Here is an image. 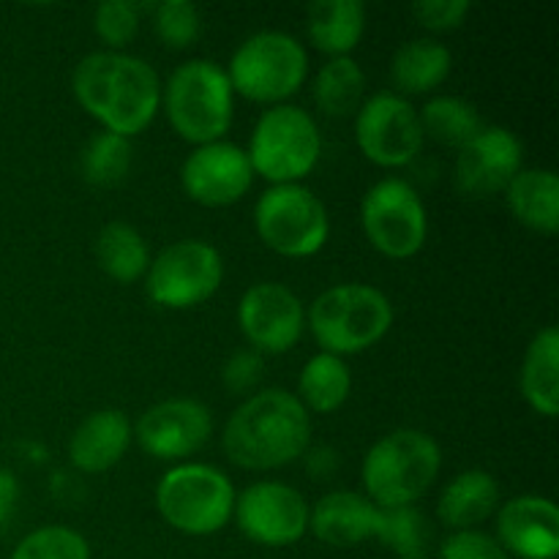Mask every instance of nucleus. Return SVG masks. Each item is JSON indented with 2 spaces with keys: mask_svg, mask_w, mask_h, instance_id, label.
<instances>
[{
  "mask_svg": "<svg viewBox=\"0 0 559 559\" xmlns=\"http://www.w3.org/2000/svg\"><path fill=\"white\" fill-rule=\"evenodd\" d=\"M162 80L147 60L129 52H91L76 63L71 91L76 104L104 131L131 136L142 134L162 109Z\"/></svg>",
  "mask_w": 559,
  "mask_h": 559,
  "instance_id": "1",
  "label": "nucleus"
},
{
  "mask_svg": "<svg viewBox=\"0 0 559 559\" xmlns=\"http://www.w3.org/2000/svg\"><path fill=\"white\" fill-rule=\"evenodd\" d=\"M311 445V415L295 393L265 388L238 404L222 431L224 456L240 469L267 473L298 462Z\"/></svg>",
  "mask_w": 559,
  "mask_h": 559,
  "instance_id": "2",
  "label": "nucleus"
},
{
  "mask_svg": "<svg viewBox=\"0 0 559 559\" xmlns=\"http://www.w3.org/2000/svg\"><path fill=\"white\" fill-rule=\"evenodd\" d=\"M442 451L420 429H396L380 437L360 464L364 495L377 508H415L440 478Z\"/></svg>",
  "mask_w": 559,
  "mask_h": 559,
  "instance_id": "3",
  "label": "nucleus"
},
{
  "mask_svg": "<svg viewBox=\"0 0 559 559\" xmlns=\"http://www.w3.org/2000/svg\"><path fill=\"white\" fill-rule=\"evenodd\" d=\"M306 328L322 353L347 358L380 344L393 328V304L371 284H336L311 300Z\"/></svg>",
  "mask_w": 559,
  "mask_h": 559,
  "instance_id": "4",
  "label": "nucleus"
},
{
  "mask_svg": "<svg viewBox=\"0 0 559 559\" xmlns=\"http://www.w3.org/2000/svg\"><path fill=\"white\" fill-rule=\"evenodd\" d=\"M162 109L175 134L194 147L224 140L235 120L227 69L205 58L180 63L162 87Z\"/></svg>",
  "mask_w": 559,
  "mask_h": 559,
  "instance_id": "5",
  "label": "nucleus"
},
{
  "mask_svg": "<svg viewBox=\"0 0 559 559\" xmlns=\"http://www.w3.org/2000/svg\"><path fill=\"white\" fill-rule=\"evenodd\" d=\"M235 497L238 491L222 469L183 462L158 478L156 511L178 533L205 538L222 533L233 522Z\"/></svg>",
  "mask_w": 559,
  "mask_h": 559,
  "instance_id": "6",
  "label": "nucleus"
},
{
  "mask_svg": "<svg viewBox=\"0 0 559 559\" xmlns=\"http://www.w3.org/2000/svg\"><path fill=\"white\" fill-rule=\"evenodd\" d=\"M224 69L235 96L278 107L304 87L309 76V55L289 33L260 31L235 49Z\"/></svg>",
  "mask_w": 559,
  "mask_h": 559,
  "instance_id": "7",
  "label": "nucleus"
},
{
  "mask_svg": "<svg viewBox=\"0 0 559 559\" xmlns=\"http://www.w3.org/2000/svg\"><path fill=\"white\" fill-rule=\"evenodd\" d=\"M246 156L254 175L265 178L271 186L300 183L320 164V126L304 107L278 104L260 115Z\"/></svg>",
  "mask_w": 559,
  "mask_h": 559,
  "instance_id": "8",
  "label": "nucleus"
},
{
  "mask_svg": "<svg viewBox=\"0 0 559 559\" xmlns=\"http://www.w3.org/2000/svg\"><path fill=\"white\" fill-rule=\"evenodd\" d=\"M254 227L262 243L289 260L314 257L331 238L328 207L309 186H267L254 205Z\"/></svg>",
  "mask_w": 559,
  "mask_h": 559,
  "instance_id": "9",
  "label": "nucleus"
},
{
  "mask_svg": "<svg viewBox=\"0 0 559 559\" xmlns=\"http://www.w3.org/2000/svg\"><path fill=\"white\" fill-rule=\"evenodd\" d=\"M224 282V260L207 240H175L158 251L145 273L147 298L169 311L202 306Z\"/></svg>",
  "mask_w": 559,
  "mask_h": 559,
  "instance_id": "10",
  "label": "nucleus"
},
{
  "mask_svg": "<svg viewBox=\"0 0 559 559\" xmlns=\"http://www.w3.org/2000/svg\"><path fill=\"white\" fill-rule=\"evenodd\" d=\"M360 227L382 257L409 260L429 238V213L407 180L385 178L366 191L360 202Z\"/></svg>",
  "mask_w": 559,
  "mask_h": 559,
  "instance_id": "11",
  "label": "nucleus"
},
{
  "mask_svg": "<svg viewBox=\"0 0 559 559\" xmlns=\"http://www.w3.org/2000/svg\"><path fill=\"white\" fill-rule=\"evenodd\" d=\"M424 142L418 109L399 93H374L355 112V145L377 167H407L424 151Z\"/></svg>",
  "mask_w": 559,
  "mask_h": 559,
  "instance_id": "12",
  "label": "nucleus"
},
{
  "mask_svg": "<svg viewBox=\"0 0 559 559\" xmlns=\"http://www.w3.org/2000/svg\"><path fill=\"white\" fill-rule=\"evenodd\" d=\"M311 506L295 486L257 480L235 497V524L257 546L282 549L309 533Z\"/></svg>",
  "mask_w": 559,
  "mask_h": 559,
  "instance_id": "13",
  "label": "nucleus"
},
{
  "mask_svg": "<svg viewBox=\"0 0 559 559\" xmlns=\"http://www.w3.org/2000/svg\"><path fill=\"white\" fill-rule=\"evenodd\" d=\"M238 325L251 349L260 355H284L306 331L304 300L287 284H251L240 295Z\"/></svg>",
  "mask_w": 559,
  "mask_h": 559,
  "instance_id": "14",
  "label": "nucleus"
},
{
  "mask_svg": "<svg viewBox=\"0 0 559 559\" xmlns=\"http://www.w3.org/2000/svg\"><path fill=\"white\" fill-rule=\"evenodd\" d=\"M134 442L158 462H183L207 445L213 435V415L197 399H167L140 415Z\"/></svg>",
  "mask_w": 559,
  "mask_h": 559,
  "instance_id": "15",
  "label": "nucleus"
},
{
  "mask_svg": "<svg viewBox=\"0 0 559 559\" xmlns=\"http://www.w3.org/2000/svg\"><path fill=\"white\" fill-rule=\"evenodd\" d=\"M254 183L246 147L218 140L197 145L180 167L186 197L202 207H227L243 200Z\"/></svg>",
  "mask_w": 559,
  "mask_h": 559,
  "instance_id": "16",
  "label": "nucleus"
},
{
  "mask_svg": "<svg viewBox=\"0 0 559 559\" xmlns=\"http://www.w3.org/2000/svg\"><path fill=\"white\" fill-rule=\"evenodd\" d=\"M522 169V140L506 126H484L478 136L459 151L456 189L469 200H489L495 194H506Z\"/></svg>",
  "mask_w": 559,
  "mask_h": 559,
  "instance_id": "17",
  "label": "nucleus"
},
{
  "mask_svg": "<svg viewBox=\"0 0 559 559\" xmlns=\"http://www.w3.org/2000/svg\"><path fill=\"white\" fill-rule=\"evenodd\" d=\"M497 516V544L508 557L557 559L559 511L549 497L522 495L502 502Z\"/></svg>",
  "mask_w": 559,
  "mask_h": 559,
  "instance_id": "18",
  "label": "nucleus"
},
{
  "mask_svg": "<svg viewBox=\"0 0 559 559\" xmlns=\"http://www.w3.org/2000/svg\"><path fill=\"white\" fill-rule=\"evenodd\" d=\"M385 527V508H377L360 491H328L317 500L309 516V533L320 544L333 549H353V546L377 540L380 544Z\"/></svg>",
  "mask_w": 559,
  "mask_h": 559,
  "instance_id": "19",
  "label": "nucleus"
},
{
  "mask_svg": "<svg viewBox=\"0 0 559 559\" xmlns=\"http://www.w3.org/2000/svg\"><path fill=\"white\" fill-rule=\"evenodd\" d=\"M134 442V426L120 409H96L74 429L69 440L71 467L85 475L112 469Z\"/></svg>",
  "mask_w": 559,
  "mask_h": 559,
  "instance_id": "20",
  "label": "nucleus"
},
{
  "mask_svg": "<svg viewBox=\"0 0 559 559\" xmlns=\"http://www.w3.org/2000/svg\"><path fill=\"white\" fill-rule=\"evenodd\" d=\"M500 484L486 469H464L451 478L437 500V519L451 533L478 530L500 511Z\"/></svg>",
  "mask_w": 559,
  "mask_h": 559,
  "instance_id": "21",
  "label": "nucleus"
},
{
  "mask_svg": "<svg viewBox=\"0 0 559 559\" xmlns=\"http://www.w3.org/2000/svg\"><path fill=\"white\" fill-rule=\"evenodd\" d=\"M511 216L538 235L559 233V178L555 169H522L506 189Z\"/></svg>",
  "mask_w": 559,
  "mask_h": 559,
  "instance_id": "22",
  "label": "nucleus"
},
{
  "mask_svg": "<svg viewBox=\"0 0 559 559\" xmlns=\"http://www.w3.org/2000/svg\"><path fill=\"white\" fill-rule=\"evenodd\" d=\"M309 41L328 58H353L366 33V9L358 0H317L306 14Z\"/></svg>",
  "mask_w": 559,
  "mask_h": 559,
  "instance_id": "23",
  "label": "nucleus"
},
{
  "mask_svg": "<svg viewBox=\"0 0 559 559\" xmlns=\"http://www.w3.org/2000/svg\"><path fill=\"white\" fill-rule=\"evenodd\" d=\"M524 402L544 418H557L559 413V331L555 325L535 333L522 360L519 374Z\"/></svg>",
  "mask_w": 559,
  "mask_h": 559,
  "instance_id": "24",
  "label": "nucleus"
},
{
  "mask_svg": "<svg viewBox=\"0 0 559 559\" xmlns=\"http://www.w3.org/2000/svg\"><path fill=\"white\" fill-rule=\"evenodd\" d=\"M453 55L437 38H413L402 44L391 60V80L399 96L431 93L451 76Z\"/></svg>",
  "mask_w": 559,
  "mask_h": 559,
  "instance_id": "25",
  "label": "nucleus"
},
{
  "mask_svg": "<svg viewBox=\"0 0 559 559\" xmlns=\"http://www.w3.org/2000/svg\"><path fill=\"white\" fill-rule=\"evenodd\" d=\"M349 393H353V374L344 358L317 353L300 369L295 399L304 404L306 413L331 415L347 404Z\"/></svg>",
  "mask_w": 559,
  "mask_h": 559,
  "instance_id": "26",
  "label": "nucleus"
},
{
  "mask_svg": "<svg viewBox=\"0 0 559 559\" xmlns=\"http://www.w3.org/2000/svg\"><path fill=\"white\" fill-rule=\"evenodd\" d=\"M151 249L136 227L126 222L104 224L96 238V262L112 282L134 284L151 267Z\"/></svg>",
  "mask_w": 559,
  "mask_h": 559,
  "instance_id": "27",
  "label": "nucleus"
},
{
  "mask_svg": "<svg viewBox=\"0 0 559 559\" xmlns=\"http://www.w3.org/2000/svg\"><path fill=\"white\" fill-rule=\"evenodd\" d=\"M366 74L355 58H328L311 80V96L328 118H347L364 104Z\"/></svg>",
  "mask_w": 559,
  "mask_h": 559,
  "instance_id": "28",
  "label": "nucleus"
},
{
  "mask_svg": "<svg viewBox=\"0 0 559 559\" xmlns=\"http://www.w3.org/2000/svg\"><path fill=\"white\" fill-rule=\"evenodd\" d=\"M420 129L424 136L440 142L445 147H456L462 151L469 140L478 136L484 129V118H480L478 107L469 104L467 98L459 96H435L418 109Z\"/></svg>",
  "mask_w": 559,
  "mask_h": 559,
  "instance_id": "29",
  "label": "nucleus"
},
{
  "mask_svg": "<svg viewBox=\"0 0 559 559\" xmlns=\"http://www.w3.org/2000/svg\"><path fill=\"white\" fill-rule=\"evenodd\" d=\"M131 162H134L131 140L112 134V131L93 134L80 153L82 178L96 189H112V186L123 183Z\"/></svg>",
  "mask_w": 559,
  "mask_h": 559,
  "instance_id": "30",
  "label": "nucleus"
},
{
  "mask_svg": "<svg viewBox=\"0 0 559 559\" xmlns=\"http://www.w3.org/2000/svg\"><path fill=\"white\" fill-rule=\"evenodd\" d=\"M429 524L418 508H393L385 511L380 544L393 551L399 559H426L429 557Z\"/></svg>",
  "mask_w": 559,
  "mask_h": 559,
  "instance_id": "31",
  "label": "nucleus"
},
{
  "mask_svg": "<svg viewBox=\"0 0 559 559\" xmlns=\"http://www.w3.org/2000/svg\"><path fill=\"white\" fill-rule=\"evenodd\" d=\"M11 559H91V546L85 535L63 524H47L16 544Z\"/></svg>",
  "mask_w": 559,
  "mask_h": 559,
  "instance_id": "32",
  "label": "nucleus"
},
{
  "mask_svg": "<svg viewBox=\"0 0 559 559\" xmlns=\"http://www.w3.org/2000/svg\"><path fill=\"white\" fill-rule=\"evenodd\" d=\"M153 31L169 49H189L202 33V14L189 0H164L153 5Z\"/></svg>",
  "mask_w": 559,
  "mask_h": 559,
  "instance_id": "33",
  "label": "nucleus"
},
{
  "mask_svg": "<svg viewBox=\"0 0 559 559\" xmlns=\"http://www.w3.org/2000/svg\"><path fill=\"white\" fill-rule=\"evenodd\" d=\"M142 5L134 0H104L93 11V31L109 52H123L140 33Z\"/></svg>",
  "mask_w": 559,
  "mask_h": 559,
  "instance_id": "34",
  "label": "nucleus"
},
{
  "mask_svg": "<svg viewBox=\"0 0 559 559\" xmlns=\"http://www.w3.org/2000/svg\"><path fill=\"white\" fill-rule=\"evenodd\" d=\"M265 377V358H262L257 349L246 347L238 349L227 358L222 369V382L229 393L235 396H243V393H251Z\"/></svg>",
  "mask_w": 559,
  "mask_h": 559,
  "instance_id": "35",
  "label": "nucleus"
},
{
  "mask_svg": "<svg viewBox=\"0 0 559 559\" xmlns=\"http://www.w3.org/2000/svg\"><path fill=\"white\" fill-rule=\"evenodd\" d=\"M440 559H511L506 555L495 535L480 530H464L451 533L440 546Z\"/></svg>",
  "mask_w": 559,
  "mask_h": 559,
  "instance_id": "36",
  "label": "nucleus"
},
{
  "mask_svg": "<svg viewBox=\"0 0 559 559\" xmlns=\"http://www.w3.org/2000/svg\"><path fill=\"white\" fill-rule=\"evenodd\" d=\"M473 5L467 0H420L413 5V14L426 31L445 33L462 27Z\"/></svg>",
  "mask_w": 559,
  "mask_h": 559,
  "instance_id": "37",
  "label": "nucleus"
},
{
  "mask_svg": "<svg viewBox=\"0 0 559 559\" xmlns=\"http://www.w3.org/2000/svg\"><path fill=\"white\" fill-rule=\"evenodd\" d=\"M306 462V473L317 480H325L331 478L333 473L338 469V453L333 448L320 445V448H309V451L300 456Z\"/></svg>",
  "mask_w": 559,
  "mask_h": 559,
  "instance_id": "38",
  "label": "nucleus"
},
{
  "mask_svg": "<svg viewBox=\"0 0 559 559\" xmlns=\"http://www.w3.org/2000/svg\"><path fill=\"white\" fill-rule=\"evenodd\" d=\"M20 506V480L11 469L0 467V530L11 522Z\"/></svg>",
  "mask_w": 559,
  "mask_h": 559,
  "instance_id": "39",
  "label": "nucleus"
}]
</instances>
